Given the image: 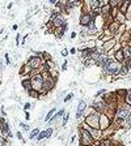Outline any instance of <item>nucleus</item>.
Segmentation results:
<instances>
[{
  "label": "nucleus",
  "mask_w": 131,
  "mask_h": 146,
  "mask_svg": "<svg viewBox=\"0 0 131 146\" xmlns=\"http://www.w3.org/2000/svg\"><path fill=\"white\" fill-rule=\"evenodd\" d=\"M45 133H46V137H50V136H51V133H53V129L50 128V129H47V131L45 132Z\"/></svg>",
  "instance_id": "20"
},
{
  "label": "nucleus",
  "mask_w": 131,
  "mask_h": 146,
  "mask_svg": "<svg viewBox=\"0 0 131 146\" xmlns=\"http://www.w3.org/2000/svg\"><path fill=\"white\" fill-rule=\"evenodd\" d=\"M62 115H63V111H59V112H58V114H56V115L53 118V121H55L56 119H59V116H62Z\"/></svg>",
  "instance_id": "14"
},
{
  "label": "nucleus",
  "mask_w": 131,
  "mask_h": 146,
  "mask_svg": "<svg viewBox=\"0 0 131 146\" xmlns=\"http://www.w3.org/2000/svg\"><path fill=\"white\" fill-rule=\"evenodd\" d=\"M62 55H63V56L67 55V50H63V51H62Z\"/></svg>",
  "instance_id": "29"
},
{
  "label": "nucleus",
  "mask_w": 131,
  "mask_h": 146,
  "mask_svg": "<svg viewBox=\"0 0 131 146\" xmlns=\"http://www.w3.org/2000/svg\"><path fill=\"white\" fill-rule=\"evenodd\" d=\"M45 137H46V133H45V132H42V133H39L38 134V140H42V138H45Z\"/></svg>",
  "instance_id": "16"
},
{
  "label": "nucleus",
  "mask_w": 131,
  "mask_h": 146,
  "mask_svg": "<svg viewBox=\"0 0 131 146\" xmlns=\"http://www.w3.org/2000/svg\"><path fill=\"white\" fill-rule=\"evenodd\" d=\"M21 127H22V129H24V131H28V129H29V127L26 124H21Z\"/></svg>",
  "instance_id": "23"
},
{
  "label": "nucleus",
  "mask_w": 131,
  "mask_h": 146,
  "mask_svg": "<svg viewBox=\"0 0 131 146\" xmlns=\"http://www.w3.org/2000/svg\"><path fill=\"white\" fill-rule=\"evenodd\" d=\"M108 125H109L108 118H106V116H102V118H101V128H106Z\"/></svg>",
  "instance_id": "8"
},
{
  "label": "nucleus",
  "mask_w": 131,
  "mask_h": 146,
  "mask_svg": "<svg viewBox=\"0 0 131 146\" xmlns=\"http://www.w3.org/2000/svg\"><path fill=\"white\" fill-rule=\"evenodd\" d=\"M39 64H41L39 57H33V59H30V61H29V65H30L31 68H37Z\"/></svg>",
  "instance_id": "5"
},
{
  "label": "nucleus",
  "mask_w": 131,
  "mask_h": 146,
  "mask_svg": "<svg viewBox=\"0 0 131 146\" xmlns=\"http://www.w3.org/2000/svg\"><path fill=\"white\" fill-rule=\"evenodd\" d=\"M92 22V20H91V16L89 15H83V17H81V24L83 25H88L89 26V24Z\"/></svg>",
  "instance_id": "6"
},
{
  "label": "nucleus",
  "mask_w": 131,
  "mask_h": 146,
  "mask_svg": "<svg viewBox=\"0 0 131 146\" xmlns=\"http://www.w3.org/2000/svg\"><path fill=\"white\" fill-rule=\"evenodd\" d=\"M81 143H84V145H91L92 143V137L89 136V133H88L87 131H81Z\"/></svg>",
  "instance_id": "3"
},
{
  "label": "nucleus",
  "mask_w": 131,
  "mask_h": 146,
  "mask_svg": "<svg viewBox=\"0 0 131 146\" xmlns=\"http://www.w3.org/2000/svg\"><path fill=\"white\" fill-rule=\"evenodd\" d=\"M130 143H131V140H130Z\"/></svg>",
  "instance_id": "31"
},
{
  "label": "nucleus",
  "mask_w": 131,
  "mask_h": 146,
  "mask_svg": "<svg viewBox=\"0 0 131 146\" xmlns=\"http://www.w3.org/2000/svg\"><path fill=\"white\" fill-rule=\"evenodd\" d=\"M62 24H63V20H60V18H56V20H55V25H56V26L62 25Z\"/></svg>",
  "instance_id": "18"
},
{
  "label": "nucleus",
  "mask_w": 131,
  "mask_h": 146,
  "mask_svg": "<svg viewBox=\"0 0 131 146\" xmlns=\"http://www.w3.org/2000/svg\"><path fill=\"white\" fill-rule=\"evenodd\" d=\"M102 68L105 71V73H108V75H116L117 72L119 71V64H117L116 61H112V60L106 59L102 64Z\"/></svg>",
  "instance_id": "1"
},
{
  "label": "nucleus",
  "mask_w": 131,
  "mask_h": 146,
  "mask_svg": "<svg viewBox=\"0 0 131 146\" xmlns=\"http://www.w3.org/2000/svg\"><path fill=\"white\" fill-rule=\"evenodd\" d=\"M126 124L131 125V116H128V118H127V120H126Z\"/></svg>",
  "instance_id": "22"
},
{
  "label": "nucleus",
  "mask_w": 131,
  "mask_h": 146,
  "mask_svg": "<svg viewBox=\"0 0 131 146\" xmlns=\"http://www.w3.org/2000/svg\"><path fill=\"white\" fill-rule=\"evenodd\" d=\"M97 5H98V1H92V7H93V8H96Z\"/></svg>",
  "instance_id": "26"
},
{
  "label": "nucleus",
  "mask_w": 131,
  "mask_h": 146,
  "mask_svg": "<svg viewBox=\"0 0 131 146\" xmlns=\"http://www.w3.org/2000/svg\"><path fill=\"white\" fill-rule=\"evenodd\" d=\"M127 69H128V68H127L126 65H125V67H122V69H121V75H126V73H127Z\"/></svg>",
  "instance_id": "15"
},
{
  "label": "nucleus",
  "mask_w": 131,
  "mask_h": 146,
  "mask_svg": "<svg viewBox=\"0 0 131 146\" xmlns=\"http://www.w3.org/2000/svg\"><path fill=\"white\" fill-rule=\"evenodd\" d=\"M1 131H3L4 133H8V132H9V128H8V125L4 124V125H3V128H1Z\"/></svg>",
  "instance_id": "13"
},
{
  "label": "nucleus",
  "mask_w": 131,
  "mask_h": 146,
  "mask_svg": "<svg viewBox=\"0 0 131 146\" xmlns=\"http://www.w3.org/2000/svg\"><path fill=\"white\" fill-rule=\"evenodd\" d=\"M128 4H130V3H128V1H125V3H122V11H125L126 8H127V7H128Z\"/></svg>",
  "instance_id": "17"
},
{
  "label": "nucleus",
  "mask_w": 131,
  "mask_h": 146,
  "mask_svg": "<svg viewBox=\"0 0 131 146\" xmlns=\"http://www.w3.org/2000/svg\"><path fill=\"white\" fill-rule=\"evenodd\" d=\"M71 96H72V94H68V95L66 96V99H64V100H68V99H71Z\"/></svg>",
  "instance_id": "28"
},
{
  "label": "nucleus",
  "mask_w": 131,
  "mask_h": 146,
  "mask_svg": "<svg viewBox=\"0 0 131 146\" xmlns=\"http://www.w3.org/2000/svg\"><path fill=\"white\" fill-rule=\"evenodd\" d=\"M127 102L131 104V91H130V93H128V95H127Z\"/></svg>",
  "instance_id": "24"
},
{
  "label": "nucleus",
  "mask_w": 131,
  "mask_h": 146,
  "mask_svg": "<svg viewBox=\"0 0 131 146\" xmlns=\"http://www.w3.org/2000/svg\"><path fill=\"white\" fill-rule=\"evenodd\" d=\"M56 17V12H53V15H51V20H54Z\"/></svg>",
  "instance_id": "27"
},
{
  "label": "nucleus",
  "mask_w": 131,
  "mask_h": 146,
  "mask_svg": "<svg viewBox=\"0 0 131 146\" xmlns=\"http://www.w3.org/2000/svg\"><path fill=\"white\" fill-rule=\"evenodd\" d=\"M109 11H110V5H109V4H106V5L102 8V12H104V13H108Z\"/></svg>",
  "instance_id": "12"
},
{
  "label": "nucleus",
  "mask_w": 131,
  "mask_h": 146,
  "mask_svg": "<svg viewBox=\"0 0 131 146\" xmlns=\"http://www.w3.org/2000/svg\"><path fill=\"white\" fill-rule=\"evenodd\" d=\"M51 116H53V111H50V112H49V115L46 116V120H50V119H51Z\"/></svg>",
  "instance_id": "21"
},
{
  "label": "nucleus",
  "mask_w": 131,
  "mask_h": 146,
  "mask_svg": "<svg viewBox=\"0 0 131 146\" xmlns=\"http://www.w3.org/2000/svg\"><path fill=\"white\" fill-rule=\"evenodd\" d=\"M128 114H130V108H128V107H122V108L118 110V112H117V118L118 119H127Z\"/></svg>",
  "instance_id": "2"
},
{
  "label": "nucleus",
  "mask_w": 131,
  "mask_h": 146,
  "mask_svg": "<svg viewBox=\"0 0 131 146\" xmlns=\"http://www.w3.org/2000/svg\"><path fill=\"white\" fill-rule=\"evenodd\" d=\"M38 134H39L38 129H34V131H33V132L30 133V138H34V137H35V136H38Z\"/></svg>",
  "instance_id": "11"
},
{
  "label": "nucleus",
  "mask_w": 131,
  "mask_h": 146,
  "mask_svg": "<svg viewBox=\"0 0 131 146\" xmlns=\"http://www.w3.org/2000/svg\"><path fill=\"white\" fill-rule=\"evenodd\" d=\"M123 55H125V57L126 59H131V48L130 47H125V48H123Z\"/></svg>",
  "instance_id": "7"
},
{
  "label": "nucleus",
  "mask_w": 131,
  "mask_h": 146,
  "mask_svg": "<svg viewBox=\"0 0 131 146\" xmlns=\"http://www.w3.org/2000/svg\"><path fill=\"white\" fill-rule=\"evenodd\" d=\"M117 59H118V60H122V59H123V55H122V51H119V52H117Z\"/></svg>",
  "instance_id": "19"
},
{
  "label": "nucleus",
  "mask_w": 131,
  "mask_h": 146,
  "mask_svg": "<svg viewBox=\"0 0 131 146\" xmlns=\"http://www.w3.org/2000/svg\"><path fill=\"white\" fill-rule=\"evenodd\" d=\"M84 110H85V102L80 100V103H79V107H78V112H76V118H81V115H83Z\"/></svg>",
  "instance_id": "4"
},
{
  "label": "nucleus",
  "mask_w": 131,
  "mask_h": 146,
  "mask_svg": "<svg viewBox=\"0 0 131 146\" xmlns=\"http://www.w3.org/2000/svg\"><path fill=\"white\" fill-rule=\"evenodd\" d=\"M87 121H88V124L94 125V123H97V118H94V115H92V116H89V118L87 119Z\"/></svg>",
  "instance_id": "9"
},
{
  "label": "nucleus",
  "mask_w": 131,
  "mask_h": 146,
  "mask_svg": "<svg viewBox=\"0 0 131 146\" xmlns=\"http://www.w3.org/2000/svg\"><path fill=\"white\" fill-rule=\"evenodd\" d=\"M41 82H42V78H41V77H37V78H35V82H34V86H35V87H39V86H41Z\"/></svg>",
  "instance_id": "10"
},
{
  "label": "nucleus",
  "mask_w": 131,
  "mask_h": 146,
  "mask_svg": "<svg viewBox=\"0 0 131 146\" xmlns=\"http://www.w3.org/2000/svg\"><path fill=\"white\" fill-rule=\"evenodd\" d=\"M29 84H30L29 81H24V86H25L26 89H28V87H29Z\"/></svg>",
  "instance_id": "25"
},
{
  "label": "nucleus",
  "mask_w": 131,
  "mask_h": 146,
  "mask_svg": "<svg viewBox=\"0 0 131 146\" xmlns=\"http://www.w3.org/2000/svg\"><path fill=\"white\" fill-rule=\"evenodd\" d=\"M0 33H1V29H0Z\"/></svg>",
  "instance_id": "30"
}]
</instances>
